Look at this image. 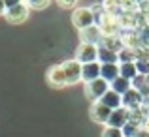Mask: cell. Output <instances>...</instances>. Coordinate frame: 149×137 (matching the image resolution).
Here are the masks:
<instances>
[{
  "label": "cell",
  "mask_w": 149,
  "mask_h": 137,
  "mask_svg": "<svg viewBox=\"0 0 149 137\" xmlns=\"http://www.w3.org/2000/svg\"><path fill=\"white\" fill-rule=\"evenodd\" d=\"M98 47H106V49H109V51H113V53H117L119 54V51L123 49V41H121V38L119 36H104L102 38V43Z\"/></svg>",
  "instance_id": "14"
},
{
  "label": "cell",
  "mask_w": 149,
  "mask_h": 137,
  "mask_svg": "<svg viewBox=\"0 0 149 137\" xmlns=\"http://www.w3.org/2000/svg\"><path fill=\"white\" fill-rule=\"evenodd\" d=\"M100 72H102V64H100V62L83 64V70H81V81H83L85 85L93 83V81L100 79Z\"/></svg>",
  "instance_id": "10"
},
{
  "label": "cell",
  "mask_w": 149,
  "mask_h": 137,
  "mask_svg": "<svg viewBox=\"0 0 149 137\" xmlns=\"http://www.w3.org/2000/svg\"><path fill=\"white\" fill-rule=\"evenodd\" d=\"M128 122H130V111H128V109H125V107H121V109H117V111L111 113V116H109V120H108V124H106V126L117 128V130H123Z\"/></svg>",
  "instance_id": "7"
},
{
  "label": "cell",
  "mask_w": 149,
  "mask_h": 137,
  "mask_svg": "<svg viewBox=\"0 0 149 137\" xmlns=\"http://www.w3.org/2000/svg\"><path fill=\"white\" fill-rule=\"evenodd\" d=\"M119 73H121V77H125V79L132 81L136 75H138V72H136V62H128V64H119Z\"/></svg>",
  "instance_id": "17"
},
{
  "label": "cell",
  "mask_w": 149,
  "mask_h": 137,
  "mask_svg": "<svg viewBox=\"0 0 149 137\" xmlns=\"http://www.w3.org/2000/svg\"><path fill=\"white\" fill-rule=\"evenodd\" d=\"M136 72L138 75L149 77V60H136Z\"/></svg>",
  "instance_id": "20"
},
{
  "label": "cell",
  "mask_w": 149,
  "mask_h": 137,
  "mask_svg": "<svg viewBox=\"0 0 149 137\" xmlns=\"http://www.w3.org/2000/svg\"><path fill=\"white\" fill-rule=\"evenodd\" d=\"M29 13L30 10L26 8V2H21V0H17V2H6V21L10 23V25H21V23H25L26 19H29Z\"/></svg>",
  "instance_id": "1"
},
{
  "label": "cell",
  "mask_w": 149,
  "mask_h": 137,
  "mask_svg": "<svg viewBox=\"0 0 149 137\" xmlns=\"http://www.w3.org/2000/svg\"><path fill=\"white\" fill-rule=\"evenodd\" d=\"M111 113H113L111 109H108L104 103H100V101L91 105V118L95 120V122H98V124H108Z\"/></svg>",
  "instance_id": "11"
},
{
  "label": "cell",
  "mask_w": 149,
  "mask_h": 137,
  "mask_svg": "<svg viewBox=\"0 0 149 137\" xmlns=\"http://www.w3.org/2000/svg\"><path fill=\"white\" fill-rule=\"evenodd\" d=\"M45 79H47L49 87H53V88H64V87H68V83H66V75H64V72H62V66L61 64L49 68L47 73H45Z\"/></svg>",
  "instance_id": "6"
},
{
  "label": "cell",
  "mask_w": 149,
  "mask_h": 137,
  "mask_svg": "<svg viewBox=\"0 0 149 137\" xmlns=\"http://www.w3.org/2000/svg\"><path fill=\"white\" fill-rule=\"evenodd\" d=\"M149 83V77H143V75H136L134 79H132V88H136V90H142L143 87Z\"/></svg>",
  "instance_id": "22"
},
{
  "label": "cell",
  "mask_w": 149,
  "mask_h": 137,
  "mask_svg": "<svg viewBox=\"0 0 149 137\" xmlns=\"http://www.w3.org/2000/svg\"><path fill=\"white\" fill-rule=\"evenodd\" d=\"M109 88H111L113 92H117V94H121V96H123V94H127L132 88V81L125 79V77H117V79L109 85Z\"/></svg>",
  "instance_id": "16"
},
{
  "label": "cell",
  "mask_w": 149,
  "mask_h": 137,
  "mask_svg": "<svg viewBox=\"0 0 149 137\" xmlns=\"http://www.w3.org/2000/svg\"><path fill=\"white\" fill-rule=\"evenodd\" d=\"M102 137H123V134H121V130H117V128L106 126L104 130H102Z\"/></svg>",
  "instance_id": "23"
},
{
  "label": "cell",
  "mask_w": 149,
  "mask_h": 137,
  "mask_svg": "<svg viewBox=\"0 0 149 137\" xmlns=\"http://www.w3.org/2000/svg\"><path fill=\"white\" fill-rule=\"evenodd\" d=\"M121 77L119 73V64H102V72H100V79H104L106 83L111 85L113 81Z\"/></svg>",
  "instance_id": "13"
},
{
  "label": "cell",
  "mask_w": 149,
  "mask_h": 137,
  "mask_svg": "<svg viewBox=\"0 0 149 137\" xmlns=\"http://www.w3.org/2000/svg\"><path fill=\"white\" fill-rule=\"evenodd\" d=\"M142 130H146V131H149V116H147V120H146V124H143V128Z\"/></svg>",
  "instance_id": "27"
},
{
  "label": "cell",
  "mask_w": 149,
  "mask_h": 137,
  "mask_svg": "<svg viewBox=\"0 0 149 137\" xmlns=\"http://www.w3.org/2000/svg\"><path fill=\"white\" fill-rule=\"evenodd\" d=\"M85 96L91 103H98L102 98L106 96V92L109 90V83H106L104 79H96L93 83H87L85 85Z\"/></svg>",
  "instance_id": "3"
},
{
  "label": "cell",
  "mask_w": 149,
  "mask_h": 137,
  "mask_svg": "<svg viewBox=\"0 0 149 137\" xmlns=\"http://www.w3.org/2000/svg\"><path fill=\"white\" fill-rule=\"evenodd\" d=\"M128 62H136V49L123 47L119 51V64H128Z\"/></svg>",
  "instance_id": "18"
},
{
  "label": "cell",
  "mask_w": 149,
  "mask_h": 137,
  "mask_svg": "<svg viewBox=\"0 0 149 137\" xmlns=\"http://www.w3.org/2000/svg\"><path fill=\"white\" fill-rule=\"evenodd\" d=\"M58 6H61V8H66V10H70V8L77 10V2H76V0H72V2H66V0H62V2H58Z\"/></svg>",
  "instance_id": "24"
},
{
  "label": "cell",
  "mask_w": 149,
  "mask_h": 137,
  "mask_svg": "<svg viewBox=\"0 0 149 137\" xmlns=\"http://www.w3.org/2000/svg\"><path fill=\"white\" fill-rule=\"evenodd\" d=\"M100 103H104L108 109H111V111H117V109L123 107V96L117 92H113L111 88H109L108 92H106V96L100 100Z\"/></svg>",
  "instance_id": "12"
},
{
  "label": "cell",
  "mask_w": 149,
  "mask_h": 137,
  "mask_svg": "<svg viewBox=\"0 0 149 137\" xmlns=\"http://www.w3.org/2000/svg\"><path fill=\"white\" fill-rule=\"evenodd\" d=\"M76 60L79 64H91V62H98V45L91 43H79L76 49Z\"/></svg>",
  "instance_id": "4"
},
{
  "label": "cell",
  "mask_w": 149,
  "mask_h": 137,
  "mask_svg": "<svg viewBox=\"0 0 149 137\" xmlns=\"http://www.w3.org/2000/svg\"><path fill=\"white\" fill-rule=\"evenodd\" d=\"M72 25L79 32L89 28V26H93L95 25V11H93V8H77V10H74L72 11Z\"/></svg>",
  "instance_id": "2"
},
{
  "label": "cell",
  "mask_w": 149,
  "mask_h": 137,
  "mask_svg": "<svg viewBox=\"0 0 149 137\" xmlns=\"http://www.w3.org/2000/svg\"><path fill=\"white\" fill-rule=\"evenodd\" d=\"M49 6V0H29L26 8L29 10H45Z\"/></svg>",
  "instance_id": "21"
},
{
  "label": "cell",
  "mask_w": 149,
  "mask_h": 137,
  "mask_svg": "<svg viewBox=\"0 0 149 137\" xmlns=\"http://www.w3.org/2000/svg\"><path fill=\"white\" fill-rule=\"evenodd\" d=\"M98 62L100 64H119V54L106 47H98Z\"/></svg>",
  "instance_id": "15"
},
{
  "label": "cell",
  "mask_w": 149,
  "mask_h": 137,
  "mask_svg": "<svg viewBox=\"0 0 149 137\" xmlns=\"http://www.w3.org/2000/svg\"><path fill=\"white\" fill-rule=\"evenodd\" d=\"M0 15H6V2L0 0Z\"/></svg>",
  "instance_id": "25"
},
{
  "label": "cell",
  "mask_w": 149,
  "mask_h": 137,
  "mask_svg": "<svg viewBox=\"0 0 149 137\" xmlns=\"http://www.w3.org/2000/svg\"><path fill=\"white\" fill-rule=\"evenodd\" d=\"M102 38H104V34H102V30H100L96 25H93V26H89V28H85V30H81V32H79L81 43L100 45V43H102Z\"/></svg>",
  "instance_id": "9"
},
{
  "label": "cell",
  "mask_w": 149,
  "mask_h": 137,
  "mask_svg": "<svg viewBox=\"0 0 149 137\" xmlns=\"http://www.w3.org/2000/svg\"><path fill=\"white\" fill-rule=\"evenodd\" d=\"M140 130H142V128L136 126L134 122H128L127 126H125L123 130H121V134H123V137H136V135L140 134Z\"/></svg>",
  "instance_id": "19"
},
{
  "label": "cell",
  "mask_w": 149,
  "mask_h": 137,
  "mask_svg": "<svg viewBox=\"0 0 149 137\" xmlns=\"http://www.w3.org/2000/svg\"><path fill=\"white\" fill-rule=\"evenodd\" d=\"M61 66H62V72H64V75H66V83H68V87L81 81V70H83V64H79L76 58H74V60L62 62Z\"/></svg>",
  "instance_id": "5"
},
{
  "label": "cell",
  "mask_w": 149,
  "mask_h": 137,
  "mask_svg": "<svg viewBox=\"0 0 149 137\" xmlns=\"http://www.w3.org/2000/svg\"><path fill=\"white\" fill-rule=\"evenodd\" d=\"M136 137H149V131H146V130H140V134L136 135Z\"/></svg>",
  "instance_id": "26"
},
{
  "label": "cell",
  "mask_w": 149,
  "mask_h": 137,
  "mask_svg": "<svg viewBox=\"0 0 149 137\" xmlns=\"http://www.w3.org/2000/svg\"><path fill=\"white\" fill-rule=\"evenodd\" d=\"M123 107L128 111H136V109L143 107V96L140 94V90L130 88L127 94H123Z\"/></svg>",
  "instance_id": "8"
}]
</instances>
